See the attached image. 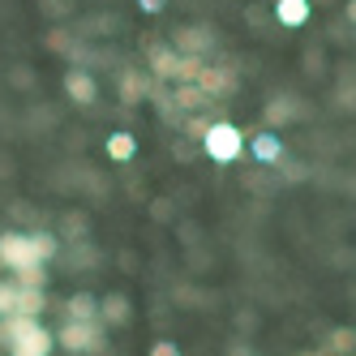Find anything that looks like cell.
<instances>
[{"label":"cell","mask_w":356,"mask_h":356,"mask_svg":"<svg viewBox=\"0 0 356 356\" xmlns=\"http://www.w3.org/2000/svg\"><path fill=\"white\" fill-rule=\"evenodd\" d=\"M22 275V288H43V270L39 266H31V270H17Z\"/></svg>","instance_id":"cell-14"},{"label":"cell","mask_w":356,"mask_h":356,"mask_svg":"<svg viewBox=\"0 0 356 356\" xmlns=\"http://www.w3.org/2000/svg\"><path fill=\"white\" fill-rule=\"evenodd\" d=\"M104 318H112V322H120V318H124V309H120V300H104Z\"/></svg>","instance_id":"cell-16"},{"label":"cell","mask_w":356,"mask_h":356,"mask_svg":"<svg viewBox=\"0 0 356 356\" xmlns=\"http://www.w3.org/2000/svg\"><path fill=\"white\" fill-rule=\"evenodd\" d=\"M56 253V236L47 232H35V236H22V232H5L0 236V262L9 270H31V266H43L47 258Z\"/></svg>","instance_id":"cell-1"},{"label":"cell","mask_w":356,"mask_h":356,"mask_svg":"<svg viewBox=\"0 0 356 356\" xmlns=\"http://www.w3.org/2000/svg\"><path fill=\"white\" fill-rule=\"evenodd\" d=\"M330 348H335V352H352V348H356V330H348V326H339V330H335V335H330Z\"/></svg>","instance_id":"cell-12"},{"label":"cell","mask_w":356,"mask_h":356,"mask_svg":"<svg viewBox=\"0 0 356 356\" xmlns=\"http://www.w3.org/2000/svg\"><path fill=\"white\" fill-rule=\"evenodd\" d=\"M150 356H181V348H176L172 339H159L155 348H150Z\"/></svg>","instance_id":"cell-15"},{"label":"cell","mask_w":356,"mask_h":356,"mask_svg":"<svg viewBox=\"0 0 356 356\" xmlns=\"http://www.w3.org/2000/svg\"><path fill=\"white\" fill-rule=\"evenodd\" d=\"M65 314L69 322H95V296H69Z\"/></svg>","instance_id":"cell-10"},{"label":"cell","mask_w":356,"mask_h":356,"mask_svg":"<svg viewBox=\"0 0 356 356\" xmlns=\"http://www.w3.org/2000/svg\"><path fill=\"white\" fill-rule=\"evenodd\" d=\"M155 69L163 73V78H172V73H181V56H172L168 47H159V52H155Z\"/></svg>","instance_id":"cell-11"},{"label":"cell","mask_w":356,"mask_h":356,"mask_svg":"<svg viewBox=\"0 0 356 356\" xmlns=\"http://www.w3.org/2000/svg\"><path fill=\"white\" fill-rule=\"evenodd\" d=\"M65 90L73 95V104H82V108H90L95 104V78H90V73H82V69H73L69 73V78H65Z\"/></svg>","instance_id":"cell-6"},{"label":"cell","mask_w":356,"mask_h":356,"mask_svg":"<svg viewBox=\"0 0 356 356\" xmlns=\"http://www.w3.org/2000/svg\"><path fill=\"white\" fill-rule=\"evenodd\" d=\"M13 292H17L13 284H0V318H9V314H13Z\"/></svg>","instance_id":"cell-13"},{"label":"cell","mask_w":356,"mask_h":356,"mask_svg":"<svg viewBox=\"0 0 356 356\" xmlns=\"http://www.w3.org/2000/svg\"><path fill=\"white\" fill-rule=\"evenodd\" d=\"M253 155H258L262 163H275L279 155H284V142H279L275 134H258L253 138Z\"/></svg>","instance_id":"cell-9"},{"label":"cell","mask_w":356,"mask_h":356,"mask_svg":"<svg viewBox=\"0 0 356 356\" xmlns=\"http://www.w3.org/2000/svg\"><path fill=\"white\" fill-rule=\"evenodd\" d=\"M13 314L39 318V314H43V288H17V292H13Z\"/></svg>","instance_id":"cell-7"},{"label":"cell","mask_w":356,"mask_h":356,"mask_svg":"<svg viewBox=\"0 0 356 356\" xmlns=\"http://www.w3.org/2000/svg\"><path fill=\"white\" fill-rule=\"evenodd\" d=\"M134 155H138V138H134V134H112V138H108V159L129 163Z\"/></svg>","instance_id":"cell-8"},{"label":"cell","mask_w":356,"mask_h":356,"mask_svg":"<svg viewBox=\"0 0 356 356\" xmlns=\"http://www.w3.org/2000/svg\"><path fill=\"white\" fill-rule=\"evenodd\" d=\"M309 13H314L309 0H275V17H279V26H288V31L305 26V22H309Z\"/></svg>","instance_id":"cell-5"},{"label":"cell","mask_w":356,"mask_h":356,"mask_svg":"<svg viewBox=\"0 0 356 356\" xmlns=\"http://www.w3.org/2000/svg\"><path fill=\"white\" fill-rule=\"evenodd\" d=\"M348 17H352V22H356V0H348Z\"/></svg>","instance_id":"cell-18"},{"label":"cell","mask_w":356,"mask_h":356,"mask_svg":"<svg viewBox=\"0 0 356 356\" xmlns=\"http://www.w3.org/2000/svg\"><path fill=\"white\" fill-rule=\"evenodd\" d=\"M56 343L69 352H99V326L95 322H65Z\"/></svg>","instance_id":"cell-4"},{"label":"cell","mask_w":356,"mask_h":356,"mask_svg":"<svg viewBox=\"0 0 356 356\" xmlns=\"http://www.w3.org/2000/svg\"><path fill=\"white\" fill-rule=\"evenodd\" d=\"M202 150H207L215 163H236L245 155V134L236 129V124L219 120V124H211V129H202Z\"/></svg>","instance_id":"cell-3"},{"label":"cell","mask_w":356,"mask_h":356,"mask_svg":"<svg viewBox=\"0 0 356 356\" xmlns=\"http://www.w3.org/2000/svg\"><path fill=\"white\" fill-rule=\"evenodd\" d=\"M138 9H142V13H159L163 0H138Z\"/></svg>","instance_id":"cell-17"},{"label":"cell","mask_w":356,"mask_h":356,"mask_svg":"<svg viewBox=\"0 0 356 356\" xmlns=\"http://www.w3.org/2000/svg\"><path fill=\"white\" fill-rule=\"evenodd\" d=\"M0 343H9L13 356H52L56 335H47V330L39 326V318H22V314H13L5 326H0Z\"/></svg>","instance_id":"cell-2"}]
</instances>
